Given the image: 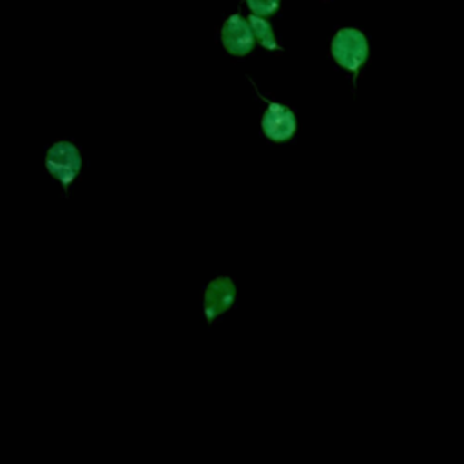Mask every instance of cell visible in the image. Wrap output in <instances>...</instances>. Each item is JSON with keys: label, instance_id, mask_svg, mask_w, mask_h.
Segmentation results:
<instances>
[{"label": "cell", "instance_id": "1", "mask_svg": "<svg viewBox=\"0 0 464 464\" xmlns=\"http://www.w3.org/2000/svg\"><path fill=\"white\" fill-rule=\"evenodd\" d=\"M237 299V286L230 276H216L210 279L201 294V315L207 324L218 323L232 310Z\"/></svg>", "mask_w": 464, "mask_h": 464}, {"label": "cell", "instance_id": "2", "mask_svg": "<svg viewBox=\"0 0 464 464\" xmlns=\"http://www.w3.org/2000/svg\"><path fill=\"white\" fill-rule=\"evenodd\" d=\"M330 49L334 60L353 74L364 65L368 58V40L364 33L355 27L339 29L332 38Z\"/></svg>", "mask_w": 464, "mask_h": 464}, {"label": "cell", "instance_id": "3", "mask_svg": "<svg viewBox=\"0 0 464 464\" xmlns=\"http://www.w3.org/2000/svg\"><path fill=\"white\" fill-rule=\"evenodd\" d=\"M45 167L63 187H69L80 172L82 158L71 141H56L45 154Z\"/></svg>", "mask_w": 464, "mask_h": 464}, {"label": "cell", "instance_id": "4", "mask_svg": "<svg viewBox=\"0 0 464 464\" xmlns=\"http://www.w3.org/2000/svg\"><path fill=\"white\" fill-rule=\"evenodd\" d=\"M254 31L250 22L243 20L239 14H232L227 18L221 29V42L230 54L245 56L254 47Z\"/></svg>", "mask_w": 464, "mask_h": 464}, {"label": "cell", "instance_id": "5", "mask_svg": "<svg viewBox=\"0 0 464 464\" xmlns=\"http://www.w3.org/2000/svg\"><path fill=\"white\" fill-rule=\"evenodd\" d=\"M261 127L270 140L285 141L295 132V116L288 107L272 102L263 112Z\"/></svg>", "mask_w": 464, "mask_h": 464}, {"label": "cell", "instance_id": "6", "mask_svg": "<svg viewBox=\"0 0 464 464\" xmlns=\"http://www.w3.org/2000/svg\"><path fill=\"white\" fill-rule=\"evenodd\" d=\"M248 22H250V27L254 31V36L261 42L263 47L279 49V45L276 42V36H274V31H272V25L266 20H263L257 14H252V16H248Z\"/></svg>", "mask_w": 464, "mask_h": 464}, {"label": "cell", "instance_id": "7", "mask_svg": "<svg viewBox=\"0 0 464 464\" xmlns=\"http://www.w3.org/2000/svg\"><path fill=\"white\" fill-rule=\"evenodd\" d=\"M281 0H246L250 11L257 16H266L277 11Z\"/></svg>", "mask_w": 464, "mask_h": 464}]
</instances>
